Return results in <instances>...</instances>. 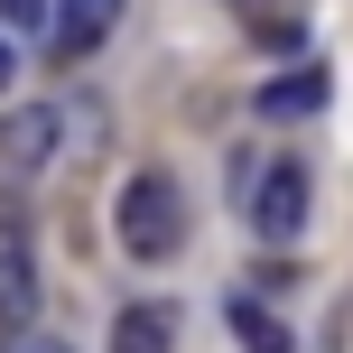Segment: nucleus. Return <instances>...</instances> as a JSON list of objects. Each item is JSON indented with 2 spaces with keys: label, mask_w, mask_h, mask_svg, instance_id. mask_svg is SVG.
Returning a JSON list of instances; mask_svg holds the SVG:
<instances>
[{
  "label": "nucleus",
  "mask_w": 353,
  "mask_h": 353,
  "mask_svg": "<svg viewBox=\"0 0 353 353\" xmlns=\"http://www.w3.org/2000/svg\"><path fill=\"white\" fill-rule=\"evenodd\" d=\"M112 353H168V307H130L112 325Z\"/></svg>",
  "instance_id": "obj_8"
},
{
  "label": "nucleus",
  "mask_w": 353,
  "mask_h": 353,
  "mask_svg": "<svg viewBox=\"0 0 353 353\" xmlns=\"http://www.w3.org/2000/svg\"><path fill=\"white\" fill-rule=\"evenodd\" d=\"M251 37H261V47H279V56H288V47H298V37H307V28H298V19H288V10H270V19H251Z\"/></svg>",
  "instance_id": "obj_9"
},
{
  "label": "nucleus",
  "mask_w": 353,
  "mask_h": 353,
  "mask_svg": "<svg viewBox=\"0 0 353 353\" xmlns=\"http://www.w3.org/2000/svg\"><path fill=\"white\" fill-rule=\"evenodd\" d=\"M0 19H10V28H37V19H47V0H0Z\"/></svg>",
  "instance_id": "obj_10"
},
{
  "label": "nucleus",
  "mask_w": 353,
  "mask_h": 353,
  "mask_svg": "<svg viewBox=\"0 0 353 353\" xmlns=\"http://www.w3.org/2000/svg\"><path fill=\"white\" fill-rule=\"evenodd\" d=\"M121 251L130 261H168V251H186V186H176L168 168H140L121 186Z\"/></svg>",
  "instance_id": "obj_1"
},
{
  "label": "nucleus",
  "mask_w": 353,
  "mask_h": 353,
  "mask_svg": "<svg viewBox=\"0 0 353 353\" xmlns=\"http://www.w3.org/2000/svg\"><path fill=\"white\" fill-rule=\"evenodd\" d=\"M242 214H251L261 242H298V232H307V168H298V159L242 168Z\"/></svg>",
  "instance_id": "obj_2"
},
{
  "label": "nucleus",
  "mask_w": 353,
  "mask_h": 353,
  "mask_svg": "<svg viewBox=\"0 0 353 353\" xmlns=\"http://www.w3.org/2000/svg\"><path fill=\"white\" fill-rule=\"evenodd\" d=\"M10 353H65V344H56V335H19Z\"/></svg>",
  "instance_id": "obj_11"
},
{
  "label": "nucleus",
  "mask_w": 353,
  "mask_h": 353,
  "mask_svg": "<svg viewBox=\"0 0 353 353\" xmlns=\"http://www.w3.org/2000/svg\"><path fill=\"white\" fill-rule=\"evenodd\" d=\"M47 149H56V121H47V103H19L10 121H0V159H10V168H37Z\"/></svg>",
  "instance_id": "obj_3"
},
{
  "label": "nucleus",
  "mask_w": 353,
  "mask_h": 353,
  "mask_svg": "<svg viewBox=\"0 0 353 353\" xmlns=\"http://www.w3.org/2000/svg\"><path fill=\"white\" fill-rule=\"evenodd\" d=\"M316 103H325V65H298V74H279V84H261V112H270V121H307Z\"/></svg>",
  "instance_id": "obj_6"
},
{
  "label": "nucleus",
  "mask_w": 353,
  "mask_h": 353,
  "mask_svg": "<svg viewBox=\"0 0 353 353\" xmlns=\"http://www.w3.org/2000/svg\"><path fill=\"white\" fill-rule=\"evenodd\" d=\"M0 316H10V325H37V261L19 242H0Z\"/></svg>",
  "instance_id": "obj_5"
},
{
  "label": "nucleus",
  "mask_w": 353,
  "mask_h": 353,
  "mask_svg": "<svg viewBox=\"0 0 353 353\" xmlns=\"http://www.w3.org/2000/svg\"><path fill=\"white\" fill-rule=\"evenodd\" d=\"M232 344H242V353H288V325L279 316H270V307H232Z\"/></svg>",
  "instance_id": "obj_7"
},
{
  "label": "nucleus",
  "mask_w": 353,
  "mask_h": 353,
  "mask_svg": "<svg viewBox=\"0 0 353 353\" xmlns=\"http://www.w3.org/2000/svg\"><path fill=\"white\" fill-rule=\"evenodd\" d=\"M0 93H10V47H0Z\"/></svg>",
  "instance_id": "obj_12"
},
{
  "label": "nucleus",
  "mask_w": 353,
  "mask_h": 353,
  "mask_svg": "<svg viewBox=\"0 0 353 353\" xmlns=\"http://www.w3.org/2000/svg\"><path fill=\"white\" fill-rule=\"evenodd\" d=\"M112 19H121V0H56V47H103L112 37Z\"/></svg>",
  "instance_id": "obj_4"
}]
</instances>
